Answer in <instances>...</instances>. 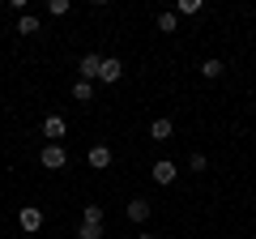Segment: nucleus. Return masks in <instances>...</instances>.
<instances>
[{
  "mask_svg": "<svg viewBox=\"0 0 256 239\" xmlns=\"http://www.w3.org/2000/svg\"><path fill=\"white\" fill-rule=\"evenodd\" d=\"M175 175H180V166H175L171 158H158V162L150 166V180H154L158 188H166V184H175Z\"/></svg>",
  "mask_w": 256,
  "mask_h": 239,
  "instance_id": "obj_1",
  "label": "nucleus"
},
{
  "mask_svg": "<svg viewBox=\"0 0 256 239\" xmlns=\"http://www.w3.org/2000/svg\"><path fill=\"white\" fill-rule=\"evenodd\" d=\"M98 68H102V56L98 52H86L82 60H77V73H82V82H90V86L98 82Z\"/></svg>",
  "mask_w": 256,
  "mask_h": 239,
  "instance_id": "obj_2",
  "label": "nucleus"
},
{
  "mask_svg": "<svg viewBox=\"0 0 256 239\" xmlns=\"http://www.w3.org/2000/svg\"><path fill=\"white\" fill-rule=\"evenodd\" d=\"M18 226L26 230V235H34V230L43 226V210H38V205H22L18 210Z\"/></svg>",
  "mask_w": 256,
  "mask_h": 239,
  "instance_id": "obj_3",
  "label": "nucleus"
},
{
  "mask_svg": "<svg viewBox=\"0 0 256 239\" xmlns=\"http://www.w3.org/2000/svg\"><path fill=\"white\" fill-rule=\"evenodd\" d=\"M38 162H43L47 171H64V166H68V154H64V146H43Z\"/></svg>",
  "mask_w": 256,
  "mask_h": 239,
  "instance_id": "obj_4",
  "label": "nucleus"
},
{
  "mask_svg": "<svg viewBox=\"0 0 256 239\" xmlns=\"http://www.w3.org/2000/svg\"><path fill=\"white\" fill-rule=\"evenodd\" d=\"M64 132H68V124H64L60 116H47V120H43V137H47V146H60Z\"/></svg>",
  "mask_w": 256,
  "mask_h": 239,
  "instance_id": "obj_5",
  "label": "nucleus"
},
{
  "mask_svg": "<svg viewBox=\"0 0 256 239\" xmlns=\"http://www.w3.org/2000/svg\"><path fill=\"white\" fill-rule=\"evenodd\" d=\"M120 77H124V64H120L116 56H102V68H98V82H107V86H116Z\"/></svg>",
  "mask_w": 256,
  "mask_h": 239,
  "instance_id": "obj_6",
  "label": "nucleus"
},
{
  "mask_svg": "<svg viewBox=\"0 0 256 239\" xmlns=\"http://www.w3.org/2000/svg\"><path fill=\"white\" fill-rule=\"evenodd\" d=\"M86 162H90V171H107V166H111V150L107 146H90Z\"/></svg>",
  "mask_w": 256,
  "mask_h": 239,
  "instance_id": "obj_7",
  "label": "nucleus"
},
{
  "mask_svg": "<svg viewBox=\"0 0 256 239\" xmlns=\"http://www.w3.org/2000/svg\"><path fill=\"white\" fill-rule=\"evenodd\" d=\"M171 132H175V124L166 116H158L154 124H150V137H154V141H171Z\"/></svg>",
  "mask_w": 256,
  "mask_h": 239,
  "instance_id": "obj_8",
  "label": "nucleus"
},
{
  "mask_svg": "<svg viewBox=\"0 0 256 239\" xmlns=\"http://www.w3.org/2000/svg\"><path fill=\"white\" fill-rule=\"evenodd\" d=\"M222 73H226V64H222V60H205V64H201V77H205V82H218Z\"/></svg>",
  "mask_w": 256,
  "mask_h": 239,
  "instance_id": "obj_9",
  "label": "nucleus"
},
{
  "mask_svg": "<svg viewBox=\"0 0 256 239\" xmlns=\"http://www.w3.org/2000/svg\"><path fill=\"white\" fill-rule=\"evenodd\" d=\"M128 218H132V222H146L150 218V201H141V196H137V201H128Z\"/></svg>",
  "mask_w": 256,
  "mask_h": 239,
  "instance_id": "obj_10",
  "label": "nucleus"
},
{
  "mask_svg": "<svg viewBox=\"0 0 256 239\" xmlns=\"http://www.w3.org/2000/svg\"><path fill=\"white\" fill-rule=\"evenodd\" d=\"M175 26H180V18H175L171 9H162V13H158V30H162V34H175Z\"/></svg>",
  "mask_w": 256,
  "mask_h": 239,
  "instance_id": "obj_11",
  "label": "nucleus"
},
{
  "mask_svg": "<svg viewBox=\"0 0 256 239\" xmlns=\"http://www.w3.org/2000/svg\"><path fill=\"white\" fill-rule=\"evenodd\" d=\"M18 34H38V18L34 13H22L18 18Z\"/></svg>",
  "mask_w": 256,
  "mask_h": 239,
  "instance_id": "obj_12",
  "label": "nucleus"
},
{
  "mask_svg": "<svg viewBox=\"0 0 256 239\" xmlns=\"http://www.w3.org/2000/svg\"><path fill=\"white\" fill-rule=\"evenodd\" d=\"M82 222H90V226H102V205H86V210H82Z\"/></svg>",
  "mask_w": 256,
  "mask_h": 239,
  "instance_id": "obj_13",
  "label": "nucleus"
},
{
  "mask_svg": "<svg viewBox=\"0 0 256 239\" xmlns=\"http://www.w3.org/2000/svg\"><path fill=\"white\" fill-rule=\"evenodd\" d=\"M201 9H205L201 0H180V4H175V18H180V13H184V18H192V13H201Z\"/></svg>",
  "mask_w": 256,
  "mask_h": 239,
  "instance_id": "obj_14",
  "label": "nucleus"
},
{
  "mask_svg": "<svg viewBox=\"0 0 256 239\" xmlns=\"http://www.w3.org/2000/svg\"><path fill=\"white\" fill-rule=\"evenodd\" d=\"M73 98H77V102H90V98H94V86H90V82H77V86H73Z\"/></svg>",
  "mask_w": 256,
  "mask_h": 239,
  "instance_id": "obj_15",
  "label": "nucleus"
},
{
  "mask_svg": "<svg viewBox=\"0 0 256 239\" xmlns=\"http://www.w3.org/2000/svg\"><path fill=\"white\" fill-rule=\"evenodd\" d=\"M77 239H102V226H90V222H82V226H77Z\"/></svg>",
  "mask_w": 256,
  "mask_h": 239,
  "instance_id": "obj_16",
  "label": "nucleus"
},
{
  "mask_svg": "<svg viewBox=\"0 0 256 239\" xmlns=\"http://www.w3.org/2000/svg\"><path fill=\"white\" fill-rule=\"evenodd\" d=\"M73 9V4H68V0H52V4H47V13H52V18H64V13Z\"/></svg>",
  "mask_w": 256,
  "mask_h": 239,
  "instance_id": "obj_17",
  "label": "nucleus"
},
{
  "mask_svg": "<svg viewBox=\"0 0 256 239\" xmlns=\"http://www.w3.org/2000/svg\"><path fill=\"white\" fill-rule=\"evenodd\" d=\"M205 166H210V158H205V154H196V150H192V158H188V171H205Z\"/></svg>",
  "mask_w": 256,
  "mask_h": 239,
  "instance_id": "obj_18",
  "label": "nucleus"
},
{
  "mask_svg": "<svg viewBox=\"0 0 256 239\" xmlns=\"http://www.w3.org/2000/svg\"><path fill=\"white\" fill-rule=\"evenodd\" d=\"M137 239H158V235H137Z\"/></svg>",
  "mask_w": 256,
  "mask_h": 239,
  "instance_id": "obj_19",
  "label": "nucleus"
}]
</instances>
